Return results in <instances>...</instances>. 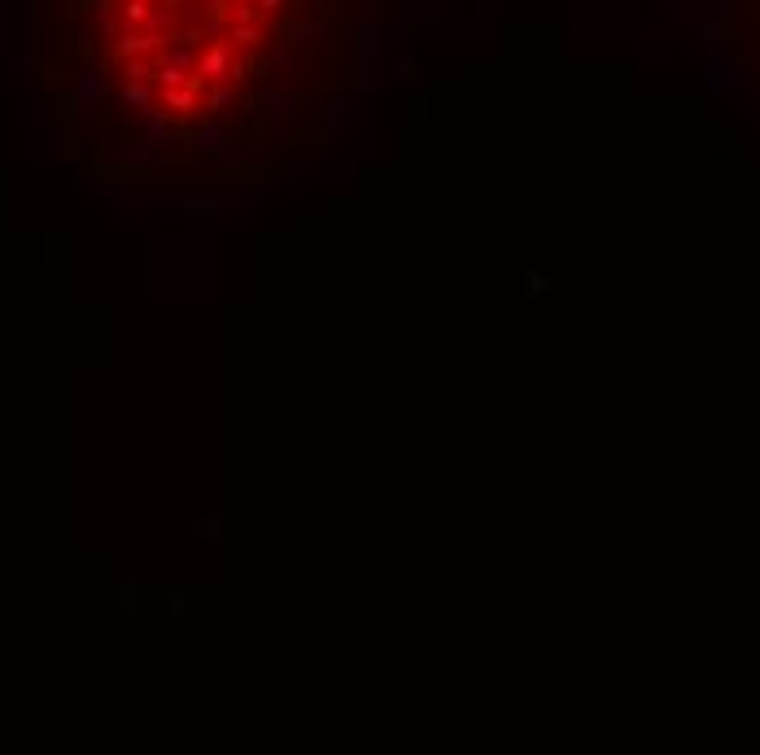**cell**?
<instances>
[{
    "label": "cell",
    "instance_id": "obj_1",
    "mask_svg": "<svg viewBox=\"0 0 760 755\" xmlns=\"http://www.w3.org/2000/svg\"><path fill=\"white\" fill-rule=\"evenodd\" d=\"M289 0H97L105 70L170 136L219 122L267 66Z\"/></svg>",
    "mask_w": 760,
    "mask_h": 755
}]
</instances>
